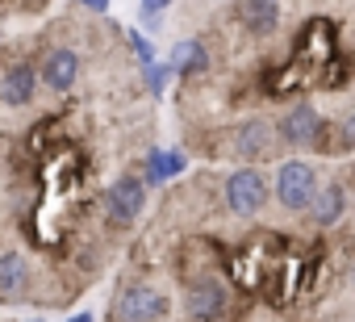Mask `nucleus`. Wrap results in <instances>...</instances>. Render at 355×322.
Here are the masks:
<instances>
[{"instance_id": "8", "label": "nucleus", "mask_w": 355, "mask_h": 322, "mask_svg": "<svg viewBox=\"0 0 355 322\" xmlns=\"http://www.w3.org/2000/svg\"><path fill=\"white\" fill-rule=\"evenodd\" d=\"M268 151H272V126H268L263 117H251V121H243V126L234 130V155L259 159V155H268Z\"/></svg>"}, {"instance_id": "6", "label": "nucleus", "mask_w": 355, "mask_h": 322, "mask_svg": "<svg viewBox=\"0 0 355 322\" xmlns=\"http://www.w3.org/2000/svg\"><path fill=\"white\" fill-rule=\"evenodd\" d=\"M280 134L288 146H305V142H318L322 138V117L313 105H293L280 121Z\"/></svg>"}, {"instance_id": "13", "label": "nucleus", "mask_w": 355, "mask_h": 322, "mask_svg": "<svg viewBox=\"0 0 355 322\" xmlns=\"http://www.w3.org/2000/svg\"><path fill=\"white\" fill-rule=\"evenodd\" d=\"M167 67L180 71V76H201V71L209 67V55H205V46L193 38V42H180V46H175V55H171Z\"/></svg>"}, {"instance_id": "7", "label": "nucleus", "mask_w": 355, "mask_h": 322, "mask_svg": "<svg viewBox=\"0 0 355 322\" xmlns=\"http://www.w3.org/2000/svg\"><path fill=\"white\" fill-rule=\"evenodd\" d=\"M76 76H80V55L71 46H55L42 63V84L55 88V92H67L76 84Z\"/></svg>"}, {"instance_id": "2", "label": "nucleus", "mask_w": 355, "mask_h": 322, "mask_svg": "<svg viewBox=\"0 0 355 322\" xmlns=\"http://www.w3.org/2000/svg\"><path fill=\"white\" fill-rule=\"evenodd\" d=\"M226 201H230V210L234 214H259L263 210V201H268V180L255 172V168H239L230 180H226Z\"/></svg>"}, {"instance_id": "14", "label": "nucleus", "mask_w": 355, "mask_h": 322, "mask_svg": "<svg viewBox=\"0 0 355 322\" xmlns=\"http://www.w3.org/2000/svg\"><path fill=\"white\" fill-rule=\"evenodd\" d=\"M26 285V255L21 251H5L0 255V297H13Z\"/></svg>"}, {"instance_id": "19", "label": "nucleus", "mask_w": 355, "mask_h": 322, "mask_svg": "<svg viewBox=\"0 0 355 322\" xmlns=\"http://www.w3.org/2000/svg\"><path fill=\"white\" fill-rule=\"evenodd\" d=\"M84 9H92V13H109V0H80Z\"/></svg>"}, {"instance_id": "17", "label": "nucleus", "mask_w": 355, "mask_h": 322, "mask_svg": "<svg viewBox=\"0 0 355 322\" xmlns=\"http://www.w3.org/2000/svg\"><path fill=\"white\" fill-rule=\"evenodd\" d=\"M171 0H142V13H163Z\"/></svg>"}, {"instance_id": "5", "label": "nucleus", "mask_w": 355, "mask_h": 322, "mask_svg": "<svg viewBox=\"0 0 355 322\" xmlns=\"http://www.w3.org/2000/svg\"><path fill=\"white\" fill-rule=\"evenodd\" d=\"M163 310H167V301L150 285H130L117 297V318L121 322H155V318H163Z\"/></svg>"}, {"instance_id": "20", "label": "nucleus", "mask_w": 355, "mask_h": 322, "mask_svg": "<svg viewBox=\"0 0 355 322\" xmlns=\"http://www.w3.org/2000/svg\"><path fill=\"white\" fill-rule=\"evenodd\" d=\"M67 322H96V318H92V314L84 310V314H76V318H67Z\"/></svg>"}, {"instance_id": "18", "label": "nucleus", "mask_w": 355, "mask_h": 322, "mask_svg": "<svg viewBox=\"0 0 355 322\" xmlns=\"http://www.w3.org/2000/svg\"><path fill=\"white\" fill-rule=\"evenodd\" d=\"M138 17H142V30H155V34H159V26H163L159 13H138Z\"/></svg>"}, {"instance_id": "10", "label": "nucleus", "mask_w": 355, "mask_h": 322, "mask_svg": "<svg viewBox=\"0 0 355 322\" xmlns=\"http://www.w3.org/2000/svg\"><path fill=\"white\" fill-rule=\"evenodd\" d=\"M239 22L251 34H272L280 26V0H239Z\"/></svg>"}, {"instance_id": "11", "label": "nucleus", "mask_w": 355, "mask_h": 322, "mask_svg": "<svg viewBox=\"0 0 355 322\" xmlns=\"http://www.w3.org/2000/svg\"><path fill=\"white\" fill-rule=\"evenodd\" d=\"M180 172H184V155L180 151H150L146 168H142V185H167Z\"/></svg>"}, {"instance_id": "12", "label": "nucleus", "mask_w": 355, "mask_h": 322, "mask_svg": "<svg viewBox=\"0 0 355 322\" xmlns=\"http://www.w3.org/2000/svg\"><path fill=\"white\" fill-rule=\"evenodd\" d=\"M343 210H347V189H343V180L322 185V193H313V214H318V222H322V226L338 222V218H343Z\"/></svg>"}, {"instance_id": "16", "label": "nucleus", "mask_w": 355, "mask_h": 322, "mask_svg": "<svg viewBox=\"0 0 355 322\" xmlns=\"http://www.w3.org/2000/svg\"><path fill=\"white\" fill-rule=\"evenodd\" d=\"M130 42H134V51H138L142 67H146V63H155V46H150V38H146V34H138V30H134V34H130Z\"/></svg>"}, {"instance_id": "9", "label": "nucleus", "mask_w": 355, "mask_h": 322, "mask_svg": "<svg viewBox=\"0 0 355 322\" xmlns=\"http://www.w3.org/2000/svg\"><path fill=\"white\" fill-rule=\"evenodd\" d=\"M34 88H38V71L30 63L9 67L5 80H0V96H5V105H30L34 101Z\"/></svg>"}, {"instance_id": "3", "label": "nucleus", "mask_w": 355, "mask_h": 322, "mask_svg": "<svg viewBox=\"0 0 355 322\" xmlns=\"http://www.w3.org/2000/svg\"><path fill=\"white\" fill-rule=\"evenodd\" d=\"M226 285L218 280V276H205V280H197L193 289H189V297H184V305H189V318H197V322H218L222 314H226Z\"/></svg>"}, {"instance_id": "1", "label": "nucleus", "mask_w": 355, "mask_h": 322, "mask_svg": "<svg viewBox=\"0 0 355 322\" xmlns=\"http://www.w3.org/2000/svg\"><path fill=\"white\" fill-rule=\"evenodd\" d=\"M313 193H318V172L301 159H288L276 172V201L284 210H309L313 205Z\"/></svg>"}, {"instance_id": "15", "label": "nucleus", "mask_w": 355, "mask_h": 322, "mask_svg": "<svg viewBox=\"0 0 355 322\" xmlns=\"http://www.w3.org/2000/svg\"><path fill=\"white\" fill-rule=\"evenodd\" d=\"M167 80H171V67H167V63H159V59L146 63V92H150V96H163V92H167Z\"/></svg>"}, {"instance_id": "21", "label": "nucleus", "mask_w": 355, "mask_h": 322, "mask_svg": "<svg viewBox=\"0 0 355 322\" xmlns=\"http://www.w3.org/2000/svg\"><path fill=\"white\" fill-rule=\"evenodd\" d=\"M34 322H42V318H34Z\"/></svg>"}, {"instance_id": "4", "label": "nucleus", "mask_w": 355, "mask_h": 322, "mask_svg": "<svg viewBox=\"0 0 355 322\" xmlns=\"http://www.w3.org/2000/svg\"><path fill=\"white\" fill-rule=\"evenodd\" d=\"M105 205H109V218H117V222H134V218L142 214V205H146V185H142L138 176H121V180L109 185Z\"/></svg>"}]
</instances>
